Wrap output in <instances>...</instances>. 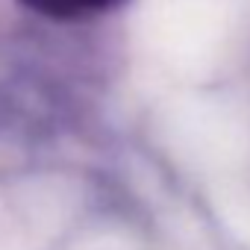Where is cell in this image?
I'll return each instance as SVG.
<instances>
[{
	"label": "cell",
	"instance_id": "cell-1",
	"mask_svg": "<svg viewBox=\"0 0 250 250\" xmlns=\"http://www.w3.org/2000/svg\"><path fill=\"white\" fill-rule=\"evenodd\" d=\"M33 9L44 12V15H56V18H77V15H91V12H103L121 0H24Z\"/></svg>",
	"mask_w": 250,
	"mask_h": 250
}]
</instances>
